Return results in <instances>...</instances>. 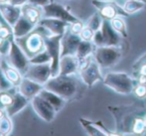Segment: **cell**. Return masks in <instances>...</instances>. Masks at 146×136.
Wrapping results in <instances>:
<instances>
[{
	"label": "cell",
	"mask_w": 146,
	"mask_h": 136,
	"mask_svg": "<svg viewBox=\"0 0 146 136\" xmlns=\"http://www.w3.org/2000/svg\"><path fill=\"white\" fill-rule=\"evenodd\" d=\"M2 2H8V0H0V3H2Z\"/></svg>",
	"instance_id": "cell-43"
},
{
	"label": "cell",
	"mask_w": 146,
	"mask_h": 136,
	"mask_svg": "<svg viewBox=\"0 0 146 136\" xmlns=\"http://www.w3.org/2000/svg\"><path fill=\"white\" fill-rule=\"evenodd\" d=\"M145 5L146 3L140 1V0H125L122 7L128 15H131V14H134L142 10L145 7Z\"/></svg>",
	"instance_id": "cell-27"
},
{
	"label": "cell",
	"mask_w": 146,
	"mask_h": 136,
	"mask_svg": "<svg viewBox=\"0 0 146 136\" xmlns=\"http://www.w3.org/2000/svg\"><path fill=\"white\" fill-rule=\"evenodd\" d=\"M39 94H40L44 100H46L53 107L56 109L57 112L61 110L66 103L65 98H63L62 96H60L59 94H55V92H51V90H46V88H43Z\"/></svg>",
	"instance_id": "cell-23"
},
{
	"label": "cell",
	"mask_w": 146,
	"mask_h": 136,
	"mask_svg": "<svg viewBox=\"0 0 146 136\" xmlns=\"http://www.w3.org/2000/svg\"><path fill=\"white\" fill-rule=\"evenodd\" d=\"M30 64H48L51 63L52 58L47 50L43 51V52L39 53V54L35 55L34 57L30 58Z\"/></svg>",
	"instance_id": "cell-32"
},
{
	"label": "cell",
	"mask_w": 146,
	"mask_h": 136,
	"mask_svg": "<svg viewBox=\"0 0 146 136\" xmlns=\"http://www.w3.org/2000/svg\"><path fill=\"white\" fill-rule=\"evenodd\" d=\"M108 109L115 119V132L117 135H132L131 127L135 119L146 115V105L143 100L139 98L126 105H108Z\"/></svg>",
	"instance_id": "cell-1"
},
{
	"label": "cell",
	"mask_w": 146,
	"mask_h": 136,
	"mask_svg": "<svg viewBox=\"0 0 146 136\" xmlns=\"http://www.w3.org/2000/svg\"><path fill=\"white\" fill-rule=\"evenodd\" d=\"M51 2H54V0H51Z\"/></svg>",
	"instance_id": "cell-46"
},
{
	"label": "cell",
	"mask_w": 146,
	"mask_h": 136,
	"mask_svg": "<svg viewBox=\"0 0 146 136\" xmlns=\"http://www.w3.org/2000/svg\"><path fill=\"white\" fill-rule=\"evenodd\" d=\"M0 56H1V54H0Z\"/></svg>",
	"instance_id": "cell-48"
},
{
	"label": "cell",
	"mask_w": 146,
	"mask_h": 136,
	"mask_svg": "<svg viewBox=\"0 0 146 136\" xmlns=\"http://www.w3.org/2000/svg\"><path fill=\"white\" fill-rule=\"evenodd\" d=\"M80 123L82 124V126L85 128V130L87 131V133L90 136H106L104 133V131L102 130L100 127H98V125L94 123V121L88 120L86 118H80L79 119Z\"/></svg>",
	"instance_id": "cell-25"
},
{
	"label": "cell",
	"mask_w": 146,
	"mask_h": 136,
	"mask_svg": "<svg viewBox=\"0 0 146 136\" xmlns=\"http://www.w3.org/2000/svg\"><path fill=\"white\" fill-rule=\"evenodd\" d=\"M8 2H9L10 4H12V5L22 7V6L29 3V0H8Z\"/></svg>",
	"instance_id": "cell-41"
},
{
	"label": "cell",
	"mask_w": 146,
	"mask_h": 136,
	"mask_svg": "<svg viewBox=\"0 0 146 136\" xmlns=\"http://www.w3.org/2000/svg\"><path fill=\"white\" fill-rule=\"evenodd\" d=\"M13 129V124L10 119V116L5 115L0 118V136L9 135Z\"/></svg>",
	"instance_id": "cell-30"
},
{
	"label": "cell",
	"mask_w": 146,
	"mask_h": 136,
	"mask_svg": "<svg viewBox=\"0 0 146 136\" xmlns=\"http://www.w3.org/2000/svg\"><path fill=\"white\" fill-rule=\"evenodd\" d=\"M30 100L27 98L25 96L21 94V92L18 90V92H14L13 96V102L12 103L6 108V112H7V115L10 117L14 116L17 113H19L22 109H24L26 106L28 105Z\"/></svg>",
	"instance_id": "cell-20"
},
{
	"label": "cell",
	"mask_w": 146,
	"mask_h": 136,
	"mask_svg": "<svg viewBox=\"0 0 146 136\" xmlns=\"http://www.w3.org/2000/svg\"><path fill=\"white\" fill-rule=\"evenodd\" d=\"M64 35H48L44 36L45 46L46 50L49 52L52 61H51V68H52V77H56L60 74V61H61L62 45L61 41Z\"/></svg>",
	"instance_id": "cell-7"
},
{
	"label": "cell",
	"mask_w": 146,
	"mask_h": 136,
	"mask_svg": "<svg viewBox=\"0 0 146 136\" xmlns=\"http://www.w3.org/2000/svg\"><path fill=\"white\" fill-rule=\"evenodd\" d=\"M31 104L36 114L46 122H52L56 116V109L53 107L46 100L42 98L40 94L34 96L31 100Z\"/></svg>",
	"instance_id": "cell-12"
},
{
	"label": "cell",
	"mask_w": 146,
	"mask_h": 136,
	"mask_svg": "<svg viewBox=\"0 0 146 136\" xmlns=\"http://www.w3.org/2000/svg\"><path fill=\"white\" fill-rule=\"evenodd\" d=\"M44 88L59 94L60 96L68 100L73 98L77 94L79 84L74 76L58 75L51 78L44 84Z\"/></svg>",
	"instance_id": "cell-2"
},
{
	"label": "cell",
	"mask_w": 146,
	"mask_h": 136,
	"mask_svg": "<svg viewBox=\"0 0 146 136\" xmlns=\"http://www.w3.org/2000/svg\"><path fill=\"white\" fill-rule=\"evenodd\" d=\"M110 1H116V0H110Z\"/></svg>",
	"instance_id": "cell-45"
},
{
	"label": "cell",
	"mask_w": 146,
	"mask_h": 136,
	"mask_svg": "<svg viewBox=\"0 0 146 136\" xmlns=\"http://www.w3.org/2000/svg\"><path fill=\"white\" fill-rule=\"evenodd\" d=\"M80 71V59L76 55H68L61 58L60 74L63 76H74Z\"/></svg>",
	"instance_id": "cell-16"
},
{
	"label": "cell",
	"mask_w": 146,
	"mask_h": 136,
	"mask_svg": "<svg viewBox=\"0 0 146 136\" xmlns=\"http://www.w3.org/2000/svg\"><path fill=\"white\" fill-rule=\"evenodd\" d=\"M102 22H104V18L102 17V15H100L98 12H96V13L88 19L87 26L96 32V31L100 30V29L102 28Z\"/></svg>",
	"instance_id": "cell-31"
},
{
	"label": "cell",
	"mask_w": 146,
	"mask_h": 136,
	"mask_svg": "<svg viewBox=\"0 0 146 136\" xmlns=\"http://www.w3.org/2000/svg\"><path fill=\"white\" fill-rule=\"evenodd\" d=\"M10 42H11V47H10V52L8 54L9 63L24 76L30 65V59L17 43L15 37L12 36L10 38Z\"/></svg>",
	"instance_id": "cell-8"
},
{
	"label": "cell",
	"mask_w": 146,
	"mask_h": 136,
	"mask_svg": "<svg viewBox=\"0 0 146 136\" xmlns=\"http://www.w3.org/2000/svg\"><path fill=\"white\" fill-rule=\"evenodd\" d=\"M0 69L2 70L5 77L9 80V82L14 86H19L22 79H23V75L15 67H13L9 62H6L5 60H2L0 62Z\"/></svg>",
	"instance_id": "cell-19"
},
{
	"label": "cell",
	"mask_w": 146,
	"mask_h": 136,
	"mask_svg": "<svg viewBox=\"0 0 146 136\" xmlns=\"http://www.w3.org/2000/svg\"><path fill=\"white\" fill-rule=\"evenodd\" d=\"M0 13L4 19L13 27L14 24L22 16V7L12 5L9 2H2L0 3Z\"/></svg>",
	"instance_id": "cell-17"
},
{
	"label": "cell",
	"mask_w": 146,
	"mask_h": 136,
	"mask_svg": "<svg viewBox=\"0 0 146 136\" xmlns=\"http://www.w3.org/2000/svg\"><path fill=\"white\" fill-rule=\"evenodd\" d=\"M135 96L139 100H144L146 98V84H140L137 82L135 84L134 88H133Z\"/></svg>",
	"instance_id": "cell-34"
},
{
	"label": "cell",
	"mask_w": 146,
	"mask_h": 136,
	"mask_svg": "<svg viewBox=\"0 0 146 136\" xmlns=\"http://www.w3.org/2000/svg\"><path fill=\"white\" fill-rule=\"evenodd\" d=\"M13 88L14 86L9 82V80L5 77L2 70L0 69V90H9Z\"/></svg>",
	"instance_id": "cell-35"
},
{
	"label": "cell",
	"mask_w": 146,
	"mask_h": 136,
	"mask_svg": "<svg viewBox=\"0 0 146 136\" xmlns=\"http://www.w3.org/2000/svg\"><path fill=\"white\" fill-rule=\"evenodd\" d=\"M131 134L132 135H142L146 134V120L145 116L137 117L133 122L131 127Z\"/></svg>",
	"instance_id": "cell-29"
},
{
	"label": "cell",
	"mask_w": 146,
	"mask_h": 136,
	"mask_svg": "<svg viewBox=\"0 0 146 136\" xmlns=\"http://www.w3.org/2000/svg\"><path fill=\"white\" fill-rule=\"evenodd\" d=\"M43 88H44L43 84L32 81L26 77H23L20 84L18 86V90L29 100H32L34 96H38Z\"/></svg>",
	"instance_id": "cell-18"
},
{
	"label": "cell",
	"mask_w": 146,
	"mask_h": 136,
	"mask_svg": "<svg viewBox=\"0 0 146 136\" xmlns=\"http://www.w3.org/2000/svg\"><path fill=\"white\" fill-rule=\"evenodd\" d=\"M132 74L137 82L146 84V53L132 65Z\"/></svg>",
	"instance_id": "cell-22"
},
{
	"label": "cell",
	"mask_w": 146,
	"mask_h": 136,
	"mask_svg": "<svg viewBox=\"0 0 146 136\" xmlns=\"http://www.w3.org/2000/svg\"><path fill=\"white\" fill-rule=\"evenodd\" d=\"M15 39L18 44L20 45V47L26 53V55L29 57V59L46 50L44 36L36 29H34L32 32L22 38Z\"/></svg>",
	"instance_id": "cell-5"
},
{
	"label": "cell",
	"mask_w": 146,
	"mask_h": 136,
	"mask_svg": "<svg viewBox=\"0 0 146 136\" xmlns=\"http://www.w3.org/2000/svg\"><path fill=\"white\" fill-rule=\"evenodd\" d=\"M4 40H5V39H4L3 37H1V36H0V45H1L2 43L4 42Z\"/></svg>",
	"instance_id": "cell-42"
},
{
	"label": "cell",
	"mask_w": 146,
	"mask_h": 136,
	"mask_svg": "<svg viewBox=\"0 0 146 136\" xmlns=\"http://www.w3.org/2000/svg\"><path fill=\"white\" fill-rule=\"evenodd\" d=\"M140 1H143L144 3H146V0H140Z\"/></svg>",
	"instance_id": "cell-44"
},
{
	"label": "cell",
	"mask_w": 146,
	"mask_h": 136,
	"mask_svg": "<svg viewBox=\"0 0 146 136\" xmlns=\"http://www.w3.org/2000/svg\"><path fill=\"white\" fill-rule=\"evenodd\" d=\"M92 5L98 9V12L102 15L104 19L111 20L116 16H122L127 17L129 16L125 12L123 7L116 3V1H110V0H92Z\"/></svg>",
	"instance_id": "cell-9"
},
{
	"label": "cell",
	"mask_w": 146,
	"mask_h": 136,
	"mask_svg": "<svg viewBox=\"0 0 146 136\" xmlns=\"http://www.w3.org/2000/svg\"><path fill=\"white\" fill-rule=\"evenodd\" d=\"M145 120H146V115H145Z\"/></svg>",
	"instance_id": "cell-47"
},
{
	"label": "cell",
	"mask_w": 146,
	"mask_h": 136,
	"mask_svg": "<svg viewBox=\"0 0 146 136\" xmlns=\"http://www.w3.org/2000/svg\"><path fill=\"white\" fill-rule=\"evenodd\" d=\"M35 27H36V24L30 22L27 18L22 15L12 27L13 28V35L15 38H22L32 32Z\"/></svg>",
	"instance_id": "cell-21"
},
{
	"label": "cell",
	"mask_w": 146,
	"mask_h": 136,
	"mask_svg": "<svg viewBox=\"0 0 146 136\" xmlns=\"http://www.w3.org/2000/svg\"><path fill=\"white\" fill-rule=\"evenodd\" d=\"M94 35V31L92 30V29H90V27H88V26H86V27L83 29L82 33L80 34V36H81L82 40H84V41H90V42H92Z\"/></svg>",
	"instance_id": "cell-37"
},
{
	"label": "cell",
	"mask_w": 146,
	"mask_h": 136,
	"mask_svg": "<svg viewBox=\"0 0 146 136\" xmlns=\"http://www.w3.org/2000/svg\"><path fill=\"white\" fill-rule=\"evenodd\" d=\"M96 46L90 41H82L81 44H80L79 48H78L77 51V57L81 60H84L86 58H88V56L92 55L94 53V50H96Z\"/></svg>",
	"instance_id": "cell-26"
},
{
	"label": "cell",
	"mask_w": 146,
	"mask_h": 136,
	"mask_svg": "<svg viewBox=\"0 0 146 136\" xmlns=\"http://www.w3.org/2000/svg\"><path fill=\"white\" fill-rule=\"evenodd\" d=\"M100 30H102V37H104V46H119L120 45L122 37L113 29L110 23V20L104 19Z\"/></svg>",
	"instance_id": "cell-15"
},
{
	"label": "cell",
	"mask_w": 146,
	"mask_h": 136,
	"mask_svg": "<svg viewBox=\"0 0 146 136\" xmlns=\"http://www.w3.org/2000/svg\"><path fill=\"white\" fill-rule=\"evenodd\" d=\"M38 24L46 28L52 35H64L69 29L71 23L57 18L44 17L39 21Z\"/></svg>",
	"instance_id": "cell-14"
},
{
	"label": "cell",
	"mask_w": 146,
	"mask_h": 136,
	"mask_svg": "<svg viewBox=\"0 0 146 136\" xmlns=\"http://www.w3.org/2000/svg\"><path fill=\"white\" fill-rule=\"evenodd\" d=\"M80 77L84 84L88 88L94 86L96 82L104 81V76L100 72V66L94 55L80 61Z\"/></svg>",
	"instance_id": "cell-4"
},
{
	"label": "cell",
	"mask_w": 146,
	"mask_h": 136,
	"mask_svg": "<svg viewBox=\"0 0 146 136\" xmlns=\"http://www.w3.org/2000/svg\"><path fill=\"white\" fill-rule=\"evenodd\" d=\"M42 9L44 17L57 18V19L63 20V21L69 22V23H73V22H76L79 20L75 15H73L70 12V10L68 8L57 3V2H50L47 5L43 6Z\"/></svg>",
	"instance_id": "cell-11"
},
{
	"label": "cell",
	"mask_w": 146,
	"mask_h": 136,
	"mask_svg": "<svg viewBox=\"0 0 146 136\" xmlns=\"http://www.w3.org/2000/svg\"><path fill=\"white\" fill-rule=\"evenodd\" d=\"M92 43H94L96 47L104 46V37H102V30H100V29L94 32Z\"/></svg>",
	"instance_id": "cell-38"
},
{
	"label": "cell",
	"mask_w": 146,
	"mask_h": 136,
	"mask_svg": "<svg viewBox=\"0 0 146 136\" xmlns=\"http://www.w3.org/2000/svg\"><path fill=\"white\" fill-rule=\"evenodd\" d=\"M9 90H0V108L6 109L13 102L14 94H10Z\"/></svg>",
	"instance_id": "cell-33"
},
{
	"label": "cell",
	"mask_w": 146,
	"mask_h": 136,
	"mask_svg": "<svg viewBox=\"0 0 146 136\" xmlns=\"http://www.w3.org/2000/svg\"><path fill=\"white\" fill-rule=\"evenodd\" d=\"M94 58L100 68H111L121 59V49L119 46H100L94 50Z\"/></svg>",
	"instance_id": "cell-6"
},
{
	"label": "cell",
	"mask_w": 146,
	"mask_h": 136,
	"mask_svg": "<svg viewBox=\"0 0 146 136\" xmlns=\"http://www.w3.org/2000/svg\"><path fill=\"white\" fill-rule=\"evenodd\" d=\"M84 28H85V26H84L83 22L80 21V20H78V21L73 22V23L70 24L69 30L71 31L72 33H74V34L80 35L82 33V31H83Z\"/></svg>",
	"instance_id": "cell-36"
},
{
	"label": "cell",
	"mask_w": 146,
	"mask_h": 136,
	"mask_svg": "<svg viewBox=\"0 0 146 136\" xmlns=\"http://www.w3.org/2000/svg\"><path fill=\"white\" fill-rule=\"evenodd\" d=\"M50 2H51V0H29L30 4L40 6V7H43V6L47 5V4H49Z\"/></svg>",
	"instance_id": "cell-40"
},
{
	"label": "cell",
	"mask_w": 146,
	"mask_h": 136,
	"mask_svg": "<svg viewBox=\"0 0 146 136\" xmlns=\"http://www.w3.org/2000/svg\"><path fill=\"white\" fill-rule=\"evenodd\" d=\"M10 47H11V42H10V39H5L4 42L0 45V54L6 56L9 54L10 52Z\"/></svg>",
	"instance_id": "cell-39"
},
{
	"label": "cell",
	"mask_w": 146,
	"mask_h": 136,
	"mask_svg": "<svg viewBox=\"0 0 146 136\" xmlns=\"http://www.w3.org/2000/svg\"><path fill=\"white\" fill-rule=\"evenodd\" d=\"M135 82L128 74L122 72H112L108 73L104 77V84L116 94H129L133 92Z\"/></svg>",
	"instance_id": "cell-3"
},
{
	"label": "cell",
	"mask_w": 146,
	"mask_h": 136,
	"mask_svg": "<svg viewBox=\"0 0 146 136\" xmlns=\"http://www.w3.org/2000/svg\"><path fill=\"white\" fill-rule=\"evenodd\" d=\"M23 77L35 81L44 86L52 78L51 63L48 64H30Z\"/></svg>",
	"instance_id": "cell-10"
},
{
	"label": "cell",
	"mask_w": 146,
	"mask_h": 136,
	"mask_svg": "<svg viewBox=\"0 0 146 136\" xmlns=\"http://www.w3.org/2000/svg\"><path fill=\"white\" fill-rule=\"evenodd\" d=\"M40 6L33 5V4H26L22 6V15L27 18L30 22L34 24H38L39 21L42 19L43 9L39 8Z\"/></svg>",
	"instance_id": "cell-24"
},
{
	"label": "cell",
	"mask_w": 146,
	"mask_h": 136,
	"mask_svg": "<svg viewBox=\"0 0 146 136\" xmlns=\"http://www.w3.org/2000/svg\"><path fill=\"white\" fill-rule=\"evenodd\" d=\"M110 23H111V26L113 27L114 30L117 33H119L122 38H127L128 32H127L126 23L123 20L122 16H116V17H114L113 19L110 20Z\"/></svg>",
	"instance_id": "cell-28"
},
{
	"label": "cell",
	"mask_w": 146,
	"mask_h": 136,
	"mask_svg": "<svg viewBox=\"0 0 146 136\" xmlns=\"http://www.w3.org/2000/svg\"><path fill=\"white\" fill-rule=\"evenodd\" d=\"M82 41L83 40H82L80 35L74 34V33H72L68 29L67 32L64 34L61 41V45H62L61 58L68 55H77L78 48H79Z\"/></svg>",
	"instance_id": "cell-13"
}]
</instances>
